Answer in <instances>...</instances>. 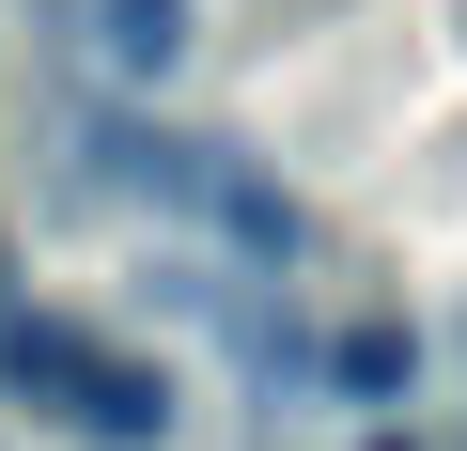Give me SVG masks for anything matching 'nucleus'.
<instances>
[{"mask_svg": "<svg viewBox=\"0 0 467 451\" xmlns=\"http://www.w3.org/2000/svg\"><path fill=\"white\" fill-rule=\"evenodd\" d=\"M94 171L125 187V202H171V218H202V234H234L250 265H296V202L250 171V156H218V140H156V125H94Z\"/></svg>", "mask_w": 467, "mask_h": 451, "instance_id": "obj_1", "label": "nucleus"}, {"mask_svg": "<svg viewBox=\"0 0 467 451\" xmlns=\"http://www.w3.org/2000/svg\"><path fill=\"white\" fill-rule=\"evenodd\" d=\"M94 327H63V312H32V296H0V405H32V420H78V389H94Z\"/></svg>", "mask_w": 467, "mask_h": 451, "instance_id": "obj_2", "label": "nucleus"}, {"mask_svg": "<svg viewBox=\"0 0 467 451\" xmlns=\"http://www.w3.org/2000/svg\"><path fill=\"white\" fill-rule=\"evenodd\" d=\"M63 436H94V451H156V436H171V374H156V358H125V343H109V358H94V389H78V420H63Z\"/></svg>", "mask_w": 467, "mask_h": 451, "instance_id": "obj_3", "label": "nucleus"}, {"mask_svg": "<svg viewBox=\"0 0 467 451\" xmlns=\"http://www.w3.org/2000/svg\"><path fill=\"white\" fill-rule=\"evenodd\" d=\"M202 47V0H94V63L109 78H171Z\"/></svg>", "mask_w": 467, "mask_h": 451, "instance_id": "obj_4", "label": "nucleus"}, {"mask_svg": "<svg viewBox=\"0 0 467 451\" xmlns=\"http://www.w3.org/2000/svg\"><path fill=\"white\" fill-rule=\"evenodd\" d=\"M405 374H420V343H405V327H389V312H374V327H343V343H327V389H343V405H405Z\"/></svg>", "mask_w": 467, "mask_h": 451, "instance_id": "obj_5", "label": "nucleus"}, {"mask_svg": "<svg viewBox=\"0 0 467 451\" xmlns=\"http://www.w3.org/2000/svg\"><path fill=\"white\" fill-rule=\"evenodd\" d=\"M374 451H405V436H374Z\"/></svg>", "mask_w": 467, "mask_h": 451, "instance_id": "obj_6", "label": "nucleus"}]
</instances>
